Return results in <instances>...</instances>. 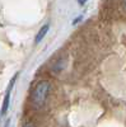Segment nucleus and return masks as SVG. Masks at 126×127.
<instances>
[{
	"instance_id": "f257e3e1",
	"label": "nucleus",
	"mask_w": 126,
	"mask_h": 127,
	"mask_svg": "<svg viewBox=\"0 0 126 127\" xmlns=\"http://www.w3.org/2000/svg\"><path fill=\"white\" fill-rule=\"evenodd\" d=\"M50 90H51V84L48 81H40L32 92V97H31L32 103L37 107L43 105L50 94Z\"/></svg>"
},
{
	"instance_id": "f03ea898",
	"label": "nucleus",
	"mask_w": 126,
	"mask_h": 127,
	"mask_svg": "<svg viewBox=\"0 0 126 127\" xmlns=\"http://www.w3.org/2000/svg\"><path fill=\"white\" fill-rule=\"evenodd\" d=\"M47 31H48V24H46V26H43L41 29H40V32L37 33V36H36V43H40V42L43 39V37L46 36V33H47Z\"/></svg>"
},
{
	"instance_id": "7ed1b4c3",
	"label": "nucleus",
	"mask_w": 126,
	"mask_h": 127,
	"mask_svg": "<svg viewBox=\"0 0 126 127\" xmlns=\"http://www.w3.org/2000/svg\"><path fill=\"white\" fill-rule=\"evenodd\" d=\"M9 100H10V90H6V94L4 97V103H3V107H1V114H5L9 107Z\"/></svg>"
},
{
	"instance_id": "20e7f679",
	"label": "nucleus",
	"mask_w": 126,
	"mask_h": 127,
	"mask_svg": "<svg viewBox=\"0 0 126 127\" xmlns=\"http://www.w3.org/2000/svg\"><path fill=\"white\" fill-rule=\"evenodd\" d=\"M124 6H126V1H124Z\"/></svg>"
}]
</instances>
